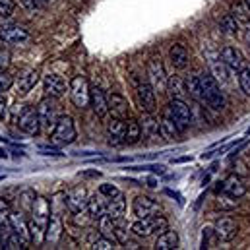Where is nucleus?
<instances>
[{
  "label": "nucleus",
  "instance_id": "obj_39",
  "mask_svg": "<svg viewBox=\"0 0 250 250\" xmlns=\"http://www.w3.org/2000/svg\"><path fill=\"white\" fill-rule=\"evenodd\" d=\"M91 249L93 250H109V249H115V239H109V237H103L101 239H95L91 243Z\"/></svg>",
  "mask_w": 250,
  "mask_h": 250
},
{
  "label": "nucleus",
  "instance_id": "obj_17",
  "mask_svg": "<svg viewBox=\"0 0 250 250\" xmlns=\"http://www.w3.org/2000/svg\"><path fill=\"white\" fill-rule=\"evenodd\" d=\"M221 192H225V194H229V196H233V198L239 200V198H243L247 194V187H245V183L237 175H229L221 183Z\"/></svg>",
  "mask_w": 250,
  "mask_h": 250
},
{
  "label": "nucleus",
  "instance_id": "obj_41",
  "mask_svg": "<svg viewBox=\"0 0 250 250\" xmlns=\"http://www.w3.org/2000/svg\"><path fill=\"white\" fill-rule=\"evenodd\" d=\"M14 0H0V18H10L14 14Z\"/></svg>",
  "mask_w": 250,
  "mask_h": 250
},
{
  "label": "nucleus",
  "instance_id": "obj_29",
  "mask_svg": "<svg viewBox=\"0 0 250 250\" xmlns=\"http://www.w3.org/2000/svg\"><path fill=\"white\" fill-rule=\"evenodd\" d=\"M187 93H190L192 99H196L198 103H204V91H202V83L198 76H190L187 82Z\"/></svg>",
  "mask_w": 250,
  "mask_h": 250
},
{
  "label": "nucleus",
  "instance_id": "obj_52",
  "mask_svg": "<svg viewBox=\"0 0 250 250\" xmlns=\"http://www.w3.org/2000/svg\"><path fill=\"white\" fill-rule=\"evenodd\" d=\"M0 181H4V177H2V175H0Z\"/></svg>",
  "mask_w": 250,
  "mask_h": 250
},
{
  "label": "nucleus",
  "instance_id": "obj_14",
  "mask_svg": "<svg viewBox=\"0 0 250 250\" xmlns=\"http://www.w3.org/2000/svg\"><path fill=\"white\" fill-rule=\"evenodd\" d=\"M213 231L219 237V241H231L237 235L239 229H237V223L231 217H219L213 225Z\"/></svg>",
  "mask_w": 250,
  "mask_h": 250
},
{
  "label": "nucleus",
  "instance_id": "obj_21",
  "mask_svg": "<svg viewBox=\"0 0 250 250\" xmlns=\"http://www.w3.org/2000/svg\"><path fill=\"white\" fill-rule=\"evenodd\" d=\"M62 237V219H61V213H53V217L49 219V225H47V233H45V239L47 243L51 245H57Z\"/></svg>",
  "mask_w": 250,
  "mask_h": 250
},
{
  "label": "nucleus",
  "instance_id": "obj_4",
  "mask_svg": "<svg viewBox=\"0 0 250 250\" xmlns=\"http://www.w3.org/2000/svg\"><path fill=\"white\" fill-rule=\"evenodd\" d=\"M51 140L57 144V146H66V144H72L76 140V126L72 117H59L57 125L53 128V136Z\"/></svg>",
  "mask_w": 250,
  "mask_h": 250
},
{
  "label": "nucleus",
  "instance_id": "obj_34",
  "mask_svg": "<svg viewBox=\"0 0 250 250\" xmlns=\"http://www.w3.org/2000/svg\"><path fill=\"white\" fill-rule=\"evenodd\" d=\"M142 138V126H140V123H136V121H130L128 125H126V144H138V140Z\"/></svg>",
  "mask_w": 250,
  "mask_h": 250
},
{
  "label": "nucleus",
  "instance_id": "obj_48",
  "mask_svg": "<svg viewBox=\"0 0 250 250\" xmlns=\"http://www.w3.org/2000/svg\"><path fill=\"white\" fill-rule=\"evenodd\" d=\"M245 41H247V45H249V49H250V27L247 29V33H245Z\"/></svg>",
  "mask_w": 250,
  "mask_h": 250
},
{
  "label": "nucleus",
  "instance_id": "obj_9",
  "mask_svg": "<svg viewBox=\"0 0 250 250\" xmlns=\"http://www.w3.org/2000/svg\"><path fill=\"white\" fill-rule=\"evenodd\" d=\"M136 95H138V101L142 105V109L146 113H153L157 109V99H155V89L151 87V83H138L136 87Z\"/></svg>",
  "mask_w": 250,
  "mask_h": 250
},
{
  "label": "nucleus",
  "instance_id": "obj_30",
  "mask_svg": "<svg viewBox=\"0 0 250 250\" xmlns=\"http://www.w3.org/2000/svg\"><path fill=\"white\" fill-rule=\"evenodd\" d=\"M167 91L173 95V99H181L187 93V83L179 76H171L167 82Z\"/></svg>",
  "mask_w": 250,
  "mask_h": 250
},
{
  "label": "nucleus",
  "instance_id": "obj_27",
  "mask_svg": "<svg viewBox=\"0 0 250 250\" xmlns=\"http://www.w3.org/2000/svg\"><path fill=\"white\" fill-rule=\"evenodd\" d=\"M179 247V235L175 231H163L155 243V249L157 250H173Z\"/></svg>",
  "mask_w": 250,
  "mask_h": 250
},
{
  "label": "nucleus",
  "instance_id": "obj_10",
  "mask_svg": "<svg viewBox=\"0 0 250 250\" xmlns=\"http://www.w3.org/2000/svg\"><path fill=\"white\" fill-rule=\"evenodd\" d=\"M37 115H39L41 125L47 126L49 130L55 128L57 121H59V115H57V105H55L53 97H51V99H43V101L39 103V107H37Z\"/></svg>",
  "mask_w": 250,
  "mask_h": 250
},
{
  "label": "nucleus",
  "instance_id": "obj_19",
  "mask_svg": "<svg viewBox=\"0 0 250 250\" xmlns=\"http://www.w3.org/2000/svg\"><path fill=\"white\" fill-rule=\"evenodd\" d=\"M107 213L115 219V221H123L126 213V198L125 194H117L113 198H109V204H107Z\"/></svg>",
  "mask_w": 250,
  "mask_h": 250
},
{
  "label": "nucleus",
  "instance_id": "obj_46",
  "mask_svg": "<svg viewBox=\"0 0 250 250\" xmlns=\"http://www.w3.org/2000/svg\"><path fill=\"white\" fill-rule=\"evenodd\" d=\"M6 117V101L0 97V119H4Z\"/></svg>",
  "mask_w": 250,
  "mask_h": 250
},
{
  "label": "nucleus",
  "instance_id": "obj_42",
  "mask_svg": "<svg viewBox=\"0 0 250 250\" xmlns=\"http://www.w3.org/2000/svg\"><path fill=\"white\" fill-rule=\"evenodd\" d=\"M20 200H21V206H23L25 209H31V208H33V202H35V194H33L31 190H25V192H21Z\"/></svg>",
  "mask_w": 250,
  "mask_h": 250
},
{
  "label": "nucleus",
  "instance_id": "obj_44",
  "mask_svg": "<svg viewBox=\"0 0 250 250\" xmlns=\"http://www.w3.org/2000/svg\"><path fill=\"white\" fill-rule=\"evenodd\" d=\"M0 213H10V204L4 198H0Z\"/></svg>",
  "mask_w": 250,
  "mask_h": 250
},
{
  "label": "nucleus",
  "instance_id": "obj_16",
  "mask_svg": "<svg viewBox=\"0 0 250 250\" xmlns=\"http://www.w3.org/2000/svg\"><path fill=\"white\" fill-rule=\"evenodd\" d=\"M221 61L227 64L233 72H237V70H241L243 66H245V57H243V53L237 49V47H223V51H221Z\"/></svg>",
  "mask_w": 250,
  "mask_h": 250
},
{
  "label": "nucleus",
  "instance_id": "obj_35",
  "mask_svg": "<svg viewBox=\"0 0 250 250\" xmlns=\"http://www.w3.org/2000/svg\"><path fill=\"white\" fill-rule=\"evenodd\" d=\"M27 247V243L14 231V233H10L4 241H2V249H8V250H18V249H25Z\"/></svg>",
  "mask_w": 250,
  "mask_h": 250
},
{
  "label": "nucleus",
  "instance_id": "obj_50",
  "mask_svg": "<svg viewBox=\"0 0 250 250\" xmlns=\"http://www.w3.org/2000/svg\"><path fill=\"white\" fill-rule=\"evenodd\" d=\"M6 157H8V153H6V151L0 147V159H6Z\"/></svg>",
  "mask_w": 250,
  "mask_h": 250
},
{
  "label": "nucleus",
  "instance_id": "obj_26",
  "mask_svg": "<svg viewBox=\"0 0 250 250\" xmlns=\"http://www.w3.org/2000/svg\"><path fill=\"white\" fill-rule=\"evenodd\" d=\"M107 99H109V111H113L115 117L123 119V117L128 115V101H126L123 95H119V93H111Z\"/></svg>",
  "mask_w": 250,
  "mask_h": 250
},
{
  "label": "nucleus",
  "instance_id": "obj_22",
  "mask_svg": "<svg viewBox=\"0 0 250 250\" xmlns=\"http://www.w3.org/2000/svg\"><path fill=\"white\" fill-rule=\"evenodd\" d=\"M140 126H142V134H144L146 138H149V140H157V138H159V132H161V128H159V123H157V119H155L151 113H146V115L142 117V121H140Z\"/></svg>",
  "mask_w": 250,
  "mask_h": 250
},
{
  "label": "nucleus",
  "instance_id": "obj_23",
  "mask_svg": "<svg viewBox=\"0 0 250 250\" xmlns=\"http://www.w3.org/2000/svg\"><path fill=\"white\" fill-rule=\"evenodd\" d=\"M87 213H89V217L91 219H99V217H103L105 213H107V204H105V200H103V194L99 192V196L95 194V196H91V198H87Z\"/></svg>",
  "mask_w": 250,
  "mask_h": 250
},
{
  "label": "nucleus",
  "instance_id": "obj_20",
  "mask_svg": "<svg viewBox=\"0 0 250 250\" xmlns=\"http://www.w3.org/2000/svg\"><path fill=\"white\" fill-rule=\"evenodd\" d=\"M10 221H12V231H16L25 243H29L31 241V233H29V223L23 219V213L10 211Z\"/></svg>",
  "mask_w": 250,
  "mask_h": 250
},
{
  "label": "nucleus",
  "instance_id": "obj_18",
  "mask_svg": "<svg viewBox=\"0 0 250 250\" xmlns=\"http://www.w3.org/2000/svg\"><path fill=\"white\" fill-rule=\"evenodd\" d=\"M89 103H91V107H93V111H95L97 117H105L109 113V99H107V95L99 87H91Z\"/></svg>",
  "mask_w": 250,
  "mask_h": 250
},
{
  "label": "nucleus",
  "instance_id": "obj_43",
  "mask_svg": "<svg viewBox=\"0 0 250 250\" xmlns=\"http://www.w3.org/2000/svg\"><path fill=\"white\" fill-rule=\"evenodd\" d=\"M99 192H101L103 196H107V198H113V196L119 194V188L115 187V185H109V183H107V185H101V187H99Z\"/></svg>",
  "mask_w": 250,
  "mask_h": 250
},
{
  "label": "nucleus",
  "instance_id": "obj_37",
  "mask_svg": "<svg viewBox=\"0 0 250 250\" xmlns=\"http://www.w3.org/2000/svg\"><path fill=\"white\" fill-rule=\"evenodd\" d=\"M45 2L47 0H20V4L29 12V14H39L45 10Z\"/></svg>",
  "mask_w": 250,
  "mask_h": 250
},
{
  "label": "nucleus",
  "instance_id": "obj_38",
  "mask_svg": "<svg viewBox=\"0 0 250 250\" xmlns=\"http://www.w3.org/2000/svg\"><path fill=\"white\" fill-rule=\"evenodd\" d=\"M217 206H221L223 209H235L237 208V198H233V196L223 192V194L217 196Z\"/></svg>",
  "mask_w": 250,
  "mask_h": 250
},
{
  "label": "nucleus",
  "instance_id": "obj_51",
  "mask_svg": "<svg viewBox=\"0 0 250 250\" xmlns=\"http://www.w3.org/2000/svg\"><path fill=\"white\" fill-rule=\"evenodd\" d=\"M245 8H247V12L250 14V0H245Z\"/></svg>",
  "mask_w": 250,
  "mask_h": 250
},
{
  "label": "nucleus",
  "instance_id": "obj_32",
  "mask_svg": "<svg viewBox=\"0 0 250 250\" xmlns=\"http://www.w3.org/2000/svg\"><path fill=\"white\" fill-rule=\"evenodd\" d=\"M229 66L223 62V61H217V62H211V72H213V78L221 83H229L231 78H229Z\"/></svg>",
  "mask_w": 250,
  "mask_h": 250
},
{
  "label": "nucleus",
  "instance_id": "obj_12",
  "mask_svg": "<svg viewBox=\"0 0 250 250\" xmlns=\"http://www.w3.org/2000/svg\"><path fill=\"white\" fill-rule=\"evenodd\" d=\"M43 87H45V93L53 99H59L66 93V82L59 74H47L43 78Z\"/></svg>",
  "mask_w": 250,
  "mask_h": 250
},
{
  "label": "nucleus",
  "instance_id": "obj_7",
  "mask_svg": "<svg viewBox=\"0 0 250 250\" xmlns=\"http://www.w3.org/2000/svg\"><path fill=\"white\" fill-rule=\"evenodd\" d=\"M132 213H134L138 219L151 217V215L159 213V204L153 202V200L147 198V196H136L134 202H132Z\"/></svg>",
  "mask_w": 250,
  "mask_h": 250
},
{
  "label": "nucleus",
  "instance_id": "obj_3",
  "mask_svg": "<svg viewBox=\"0 0 250 250\" xmlns=\"http://www.w3.org/2000/svg\"><path fill=\"white\" fill-rule=\"evenodd\" d=\"M167 115L175 121V125L179 126L181 132H187L190 123H192V111L183 99H173L167 105Z\"/></svg>",
  "mask_w": 250,
  "mask_h": 250
},
{
  "label": "nucleus",
  "instance_id": "obj_11",
  "mask_svg": "<svg viewBox=\"0 0 250 250\" xmlns=\"http://www.w3.org/2000/svg\"><path fill=\"white\" fill-rule=\"evenodd\" d=\"M66 206L72 213H78V211H83L87 208V192L83 187H76L72 188L66 196Z\"/></svg>",
  "mask_w": 250,
  "mask_h": 250
},
{
  "label": "nucleus",
  "instance_id": "obj_28",
  "mask_svg": "<svg viewBox=\"0 0 250 250\" xmlns=\"http://www.w3.org/2000/svg\"><path fill=\"white\" fill-rule=\"evenodd\" d=\"M159 128H161V136H163L165 140H177L179 134H181L179 126L175 125V121H173L167 113L163 115V119H161V123H159Z\"/></svg>",
  "mask_w": 250,
  "mask_h": 250
},
{
  "label": "nucleus",
  "instance_id": "obj_45",
  "mask_svg": "<svg viewBox=\"0 0 250 250\" xmlns=\"http://www.w3.org/2000/svg\"><path fill=\"white\" fill-rule=\"evenodd\" d=\"M6 64H8V55L4 51H0V70H4Z\"/></svg>",
  "mask_w": 250,
  "mask_h": 250
},
{
  "label": "nucleus",
  "instance_id": "obj_40",
  "mask_svg": "<svg viewBox=\"0 0 250 250\" xmlns=\"http://www.w3.org/2000/svg\"><path fill=\"white\" fill-rule=\"evenodd\" d=\"M12 83H14V76L6 70H0V93L8 91L12 87Z\"/></svg>",
  "mask_w": 250,
  "mask_h": 250
},
{
  "label": "nucleus",
  "instance_id": "obj_24",
  "mask_svg": "<svg viewBox=\"0 0 250 250\" xmlns=\"http://www.w3.org/2000/svg\"><path fill=\"white\" fill-rule=\"evenodd\" d=\"M169 59H171V64L177 68V70H185L188 66V51L187 47H183V45H173L171 49H169Z\"/></svg>",
  "mask_w": 250,
  "mask_h": 250
},
{
  "label": "nucleus",
  "instance_id": "obj_33",
  "mask_svg": "<svg viewBox=\"0 0 250 250\" xmlns=\"http://www.w3.org/2000/svg\"><path fill=\"white\" fill-rule=\"evenodd\" d=\"M219 27H221V31L227 33V35H237V33H239V21H237V18L231 16V14L221 18Z\"/></svg>",
  "mask_w": 250,
  "mask_h": 250
},
{
  "label": "nucleus",
  "instance_id": "obj_8",
  "mask_svg": "<svg viewBox=\"0 0 250 250\" xmlns=\"http://www.w3.org/2000/svg\"><path fill=\"white\" fill-rule=\"evenodd\" d=\"M147 74H149V82H151V87L155 89V91H167V82H169V78H167V74H165V68H163V64L161 61H157V59H153L149 66H147Z\"/></svg>",
  "mask_w": 250,
  "mask_h": 250
},
{
  "label": "nucleus",
  "instance_id": "obj_47",
  "mask_svg": "<svg viewBox=\"0 0 250 250\" xmlns=\"http://www.w3.org/2000/svg\"><path fill=\"white\" fill-rule=\"evenodd\" d=\"M147 187L155 188V187H157V181H155V179H147Z\"/></svg>",
  "mask_w": 250,
  "mask_h": 250
},
{
  "label": "nucleus",
  "instance_id": "obj_6",
  "mask_svg": "<svg viewBox=\"0 0 250 250\" xmlns=\"http://www.w3.org/2000/svg\"><path fill=\"white\" fill-rule=\"evenodd\" d=\"M0 39L8 45H21L29 39V31L20 25V23H12V25H4L0 29Z\"/></svg>",
  "mask_w": 250,
  "mask_h": 250
},
{
  "label": "nucleus",
  "instance_id": "obj_2",
  "mask_svg": "<svg viewBox=\"0 0 250 250\" xmlns=\"http://www.w3.org/2000/svg\"><path fill=\"white\" fill-rule=\"evenodd\" d=\"M169 223L165 217L161 215H151V217H144V219H138L130 229L136 237H149L153 233H163L167 231Z\"/></svg>",
  "mask_w": 250,
  "mask_h": 250
},
{
  "label": "nucleus",
  "instance_id": "obj_5",
  "mask_svg": "<svg viewBox=\"0 0 250 250\" xmlns=\"http://www.w3.org/2000/svg\"><path fill=\"white\" fill-rule=\"evenodd\" d=\"M70 95L72 101L78 109H83L89 105V97H91V87L87 83V80L83 76H74L70 82Z\"/></svg>",
  "mask_w": 250,
  "mask_h": 250
},
{
  "label": "nucleus",
  "instance_id": "obj_15",
  "mask_svg": "<svg viewBox=\"0 0 250 250\" xmlns=\"http://www.w3.org/2000/svg\"><path fill=\"white\" fill-rule=\"evenodd\" d=\"M107 134H109V144H111V146H121V144H126L125 121H123V119H119V117H115V119L107 125Z\"/></svg>",
  "mask_w": 250,
  "mask_h": 250
},
{
  "label": "nucleus",
  "instance_id": "obj_31",
  "mask_svg": "<svg viewBox=\"0 0 250 250\" xmlns=\"http://www.w3.org/2000/svg\"><path fill=\"white\" fill-rule=\"evenodd\" d=\"M115 229H117V221L109 213H105L103 217H99V235L109 237V239H115Z\"/></svg>",
  "mask_w": 250,
  "mask_h": 250
},
{
  "label": "nucleus",
  "instance_id": "obj_49",
  "mask_svg": "<svg viewBox=\"0 0 250 250\" xmlns=\"http://www.w3.org/2000/svg\"><path fill=\"white\" fill-rule=\"evenodd\" d=\"M83 175H85V177H99L101 173H95V171H89V173H83Z\"/></svg>",
  "mask_w": 250,
  "mask_h": 250
},
{
  "label": "nucleus",
  "instance_id": "obj_25",
  "mask_svg": "<svg viewBox=\"0 0 250 250\" xmlns=\"http://www.w3.org/2000/svg\"><path fill=\"white\" fill-rule=\"evenodd\" d=\"M37 82H39V72H37V70H25V72L18 78V89H20V93L31 91Z\"/></svg>",
  "mask_w": 250,
  "mask_h": 250
},
{
  "label": "nucleus",
  "instance_id": "obj_53",
  "mask_svg": "<svg viewBox=\"0 0 250 250\" xmlns=\"http://www.w3.org/2000/svg\"><path fill=\"white\" fill-rule=\"evenodd\" d=\"M249 155H250V149H249Z\"/></svg>",
  "mask_w": 250,
  "mask_h": 250
},
{
  "label": "nucleus",
  "instance_id": "obj_13",
  "mask_svg": "<svg viewBox=\"0 0 250 250\" xmlns=\"http://www.w3.org/2000/svg\"><path fill=\"white\" fill-rule=\"evenodd\" d=\"M18 126L20 130H23L25 134L29 136H37L39 134V126H41V121H39V115L35 109H25L18 121Z\"/></svg>",
  "mask_w": 250,
  "mask_h": 250
},
{
  "label": "nucleus",
  "instance_id": "obj_54",
  "mask_svg": "<svg viewBox=\"0 0 250 250\" xmlns=\"http://www.w3.org/2000/svg\"><path fill=\"white\" fill-rule=\"evenodd\" d=\"M47 2H49V0H47Z\"/></svg>",
  "mask_w": 250,
  "mask_h": 250
},
{
  "label": "nucleus",
  "instance_id": "obj_1",
  "mask_svg": "<svg viewBox=\"0 0 250 250\" xmlns=\"http://www.w3.org/2000/svg\"><path fill=\"white\" fill-rule=\"evenodd\" d=\"M198 78H200L202 91H204V105L211 107L213 111H223L225 109V95L221 91L219 82L213 78V74L202 72Z\"/></svg>",
  "mask_w": 250,
  "mask_h": 250
},
{
  "label": "nucleus",
  "instance_id": "obj_36",
  "mask_svg": "<svg viewBox=\"0 0 250 250\" xmlns=\"http://www.w3.org/2000/svg\"><path fill=\"white\" fill-rule=\"evenodd\" d=\"M239 87H241V91L245 93V95H249L250 97V68H241L239 70Z\"/></svg>",
  "mask_w": 250,
  "mask_h": 250
}]
</instances>
